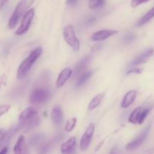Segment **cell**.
<instances>
[{
    "instance_id": "ac0fdd59",
    "label": "cell",
    "mask_w": 154,
    "mask_h": 154,
    "mask_svg": "<svg viewBox=\"0 0 154 154\" xmlns=\"http://www.w3.org/2000/svg\"><path fill=\"white\" fill-rule=\"evenodd\" d=\"M57 138L58 137H56L54 139L51 140V141L42 144L38 149V154H48L49 153L55 144L54 143H57L59 141V139Z\"/></svg>"
},
{
    "instance_id": "836d02e7",
    "label": "cell",
    "mask_w": 154,
    "mask_h": 154,
    "mask_svg": "<svg viewBox=\"0 0 154 154\" xmlns=\"http://www.w3.org/2000/svg\"><path fill=\"white\" fill-rule=\"evenodd\" d=\"M4 4H5V2L0 0V11H1V9L2 8L3 6H4Z\"/></svg>"
},
{
    "instance_id": "4fadbf2b",
    "label": "cell",
    "mask_w": 154,
    "mask_h": 154,
    "mask_svg": "<svg viewBox=\"0 0 154 154\" xmlns=\"http://www.w3.org/2000/svg\"><path fill=\"white\" fill-rule=\"evenodd\" d=\"M14 154H29L28 146L26 142L23 135H20L18 138L14 147Z\"/></svg>"
},
{
    "instance_id": "4dcf8cb0",
    "label": "cell",
    "mask_w": 154,
    "mask_h": 154,
    "mask_svg": "<svg viewBox=\"0 0 154 154\" xmlns=\"http://www.w3.org/2000/svg\"><path fill=\"white\" fill-rule=\"evenodd\" d=\"M6 131L4 130V129H0V144H1L2 141H4L5 135Z\"/></svg>"
},
{
    "instance_id": "ba28073f",
    "label": "cell",
    "mask_w": 154,
    "mask_h": 154,
    "mask_svg": "<svg viewBox=\"0 0 154 154\" xmlns=\"http://www.w3.org/2000/svg\"><path fill=\"white\" fill-rule=\"evenodd\" d=\"M150 126H148L136 138L132 141L131 142H129V144H127V145L126 146V149L127 150H133L135 149H136L137 147H139L141 144L144 141V140L147 138V135H148L149 132H150Z\"/></svg>"
},
{
    "instance_id": "3957f363",
    "label": "cell",
    "mask_w": 154,
    "mask_h": 154,
    "mask_svg": "<svg viewBox=\"0 0 154 154\" xmlns=\"http://www.w3.org/2000/svg\"><path fill=\"white\" fill-rule=\"evenodd\" d=\"M63 38L66 43L75 51H78L81 48L79 40L76 37L75 29L72 25L68 24L63 29Z\"/></svg>"
},
{
    "instance_id": "1f68e13d",
    "label": "cell",
    "mask_w": 154,
    "mask_h": 154,
    "mask_svg": "<svg viewBox=\"0 0 154 154\" xmlns=\"http://www.w3.org/2000/svg\"><path fill=\"white\" fill-rule=\"evenodd\" d=\"M78 0H66V4L69 5H75L77 4Z\"/></svg>"
},
{
    "instance_id": "8992f818",
    "label": "cell",
    "mask_w": 154,
    "mask_h": 154,
    "mask_svg": "<svg viewBox=\"0 0 154 154\" xmlns=\"http://www.w3.org/2000/svg\"><path fill=\"white\" fill-rule=\"evenodd\" d=\"M40 123V117L38 114L34 116V117L29 118L24 121L19 122V124L16 127V131H23L26 132L29 130H31L33 128L38 126Z\"/></svg>"
},
{
    "instance_id": "e575fe53",
    "label": "cell",
    "mask_w": 154,
    "mask_h": 154,
    "mask_svg": "<svg viewBox=\"0 0 154 154\" xmlns=\"http://www.w3.org/2000/svg\"><path fill=\"white\" fill-rule=\"evenodd\" d=\"M2 84H3V82H2V81H0V89H1V87H2Z\"/></svg>"
},
{
    "instance_id": "2e32d148",
    "label": "cell",
    "mask_w": 154,
    "mask_h": 154,
    "mask_svg": "<svg viewBox=\"0 0 154 154\" xmlns=\"http://www.w3.org/2000/svg\"><path fill=\"white\" fill-rule=\"evenodd\" d=\"M137 97V91L135 90H132L126 93V95L123 97V101L121 103V107L123 108H126L130 106L134 101L135 100Z\"/></svg>"
},
{
    "instance_id": "7c38bea8",
    "label": "cell",
    "mask_w": 154,
    "mask_h": 154,
    "mask_svg": "<svg viewBox=\"0 0 154 154\" xmlns=\"http://www.w3.org/2000/svg\"><path fill=\"white\" fill-rule=\"evenodd\" d=\"M153 48H149V49L146 50L144 52H143L142 54H140L138 57H137L136 58L134 59V60L129 63V66H138V65H141L146 63V62L148 60V59L150 58V57L153 56Z\"/></svg>"
},
{
    "instance_id": "7a4b0ae2",
    "label": "cell",
    "mask_w": 154,
    "mask_h": 154,
    "mask_svg": "<svg viewBox=\"0 0 154 154\" xmlns=\"http://www.w3.org/2000/svg\"><path fill=\"white\" fill-rule=\"evenodd\" d=\"M51 93L46 88H36L32 91L29 96V102L34 105H42L49 99Z\"/></svg>"
},
{
    "instance_id": "83f0119b",
    "label": "cell",
    "mask_w": 154,
    "mask_h": 154,
    "mask_svg": "<svg viewBox=\"0 0 154 154\" xmlns=\"http://www.w3.org/2000/svg\"><path fill=\"white\" fill-rule=\"evenodd\" d=\"M149 1H150V0H132L131 1V6L132 8H136Z\"/></svg>"
},
{
    "instance_id": "d6986e66",
    "label": "cell",
    "mask_w": 154,
    "mask_h": 154,
    "mask_svg": "<svg viewBox=\"0 0 154 154\" xmlns=\"http://www.w3.org/2000/svg\"><path fill=\"white\" fill-rule=\"evenodd\" d=\"M154 17V6L150 9V11L147 12L144 15H143L141 18L139 19V20L137 22L136 26L141 27L142 26L145 25L147 23H148L149 21L151 19H153Z\"/></svg>"
},
{
    "instance_id": "5b68a950",
    "label": "cell",
    "mask_w": 154,
    "mask_h": 154,
    "mask_svg": "<svg viewBox=\"0 0 154 154\" xmlns=\"http://www.w3.org/2000/svg\"><path fill=\"white\" fill-rule=\"evenodd\" d=\"M34 8H30L29 10H28L26 12L25 14H24L23 17H22V20H21V23L19 28H18L17 29V31L15 32L16 35H21L24 34V33L28 31L30 25H31L33 17H34Z\"/></svg>"
},
{
    "instance_id": "484cf974",
    "label": "cell",
    "mask_w": 154,
    "mask_h": 154,
    "mask_svg": "<svg viewBox=\"0 0 154 154\" xmlns=\"http://www.w3.org/2000/svg\"><path fill=\"white\" fill-rule=\"evenodd\" d=\"M42 137L43 135L42 134H35V135H32V136L29 139V144L31 145H35L38 143H39L41 141V140L42 139Z\"/></svg>"
},
{
    "instance_id": "44dd1931",
    "label": "cell",
    "mask_w": 154,
    "mask_h": 154,
    "mask_svg": "<svg viewBox=\"0 0 154 154\" xmlns=\"http://www.w3.org/2000/svg\"><path fill=\"white\" fill-rule=\"evenodd\" d=\"M104 96H105V93H99V94H97L96 96H95L93 98V99L90 101V103H89V110H93L96 108H97L99 105V104L101 103V102L102 101V99H103Z\"/></svg>"
},
{
    "instance_id": "7402d4cb",
    "label": "cell",
    "mask_w": 154,
    "mask_h": 154,
    "mask_svg": "<svg viewBox=\"0 0 154 154\" xmlns=\"http://www.w3.org/2000/svg\"><path fill=\"white\" fill-rule=\"evenodd\" d=\"M93 72L92 71H90V72H85L84 73H83L82 75H80V77L78 78V79L77 80V84L76 87H79L81 86H82L86 81L88 79H90L91 78V76L93 75Z\"/></svg>"
},
{
    "instance_id": "f546056e",
    "label": "cell",
    "mask_w": 154,
    "mask_h": 154,
    "mask_svg": "<svg viewBox=\"0 0 154 154\" xmlns=\"http://www.w3.org/2000/svg\"><path fill=\"white\" fill-rule=\"evenodd\" d=\"M141 73V69H138V68H134V69H130L127 72L126 75H129L130 74H140Z\"/></svg>"
},
{
    "instance_id": "603a6c76",
    "label": "cell",
    "mask_w": 154,
    "mask_h": 154,
    "mask_svg": "<svg viewBox=\"0 0 154 154\" xmlns=\"http://www.w3.org/2000/svg\"><path fill=\"white\" fill-rule=\"evenodd\" d=\"M105 4V0H89L88 8L91 10H95L102 8Z\"/></svg>"
},
{
    "instance_id": "4316f807",
    "label": "cell",
    "mask_w": 154,
    "mask_h": 154,
    "mask_svg": "<svg viewBox=\"0 0 154 154\" xmlns=\"http://www.w3.org/2000/svg\"><path fill=\"white\" fill-rule=\"evenodd\" d=\"M150 111V108H144V109H143L142 112H141V117H140L139 121H138V124H142V123H144V120H145L146 117H147Z\"/></svg>"
},
{
    "instance_id": "9c48e42d",
    "label": "cell",
    "mask_w": 154,
    "mask_h": 154,
    "mask_svg": "<svg viewBox=\"0 0 154 154\" xmlns=\"http://www.w3.org/2000/svg\"><path fill=\"white\" fill-rule=\"evenodd\" d=\"M51 120L57 127H60L64 122L63 111L60 105H56L51 111Z\"/></svg>"
},
{
    "instance_id": "30bf717a",
    "label": "cell",
    "mask_w": 154,
    "mask_h": 154,
    "mask_svg": "<svg viewBox=\"0 0 154 154\" xmlns=\"http://www.w3.org/2000/svg\"><path fill=\"white\" fill-rule=\"evenodd\" d=\"M76 138L75 137H72L62 144L60 151L62 154H76Z\"/></svg>"
},
{
    "instance_id": "277c9868",
    "label": "cell",
    "mask_w": 154,
    "mask_h": 154,
    "mask_svg": "<svg viewBox=\"0 0 154 154\" xmlns=\"http://www.w3.org/2000/svg\"><path fill=\"white\" fill-rule=\"evenodd\" d=\"M27 8V2L26 0H21L17 5L15 8L13 14L11 16L10 19L8 21V28L9 29H14L17 26L18 22L20 21L21 17H23L25 14V11L26 10Z\"/></svg>"
},
{
    "instance_id": "cb8c5ba5",
    "label": "cell",
    "mask_w": 154,
    "mask_h": 154,
    "mask_svg": "<svg viewBox=\"0 0 154 154\" xmlns=\"http://www.w3.org/2000/svg\"><path fill=\"white\" fill-rule=\"evenodd\" d=\"M135 39V35L133 32H128L122 38V42L124 45H129Z\"/></svg>"
},
{
    "instance_id": "d590c367",
    "label": "cell",
    "mask_w": 154,
    "mask_h": 154,
    "mask_svg": "<svg viewBox=\"0 0 154 154\" xmlns=\"http://www.w3.org/2000/svg\"><path fill=\"white\" fill-rule=\"evenodd\" d=\"M2 1H4V2H5V1H7V0H2Z\"/></svg>"
},
{
    "instance_id": "d4e9b609",
    "label": "cell",
    "mask_w": 154,
    "mask_h": 154,
    "mask_svg": "<svg viewBox=\"0 0 154 154\" xmlns=\"http://www.w3.org/2000/svg\"><path fill=\"white\" fill-rule=\"evenodd\" d=\"M76 123L77 119L75 117L70 119V120H68L66 123V126H65V130L68 132H71L75 128V126H76Z\"/></svg>"
},
{
    "instance_id": "d6a6232c",
    "label": "cell",
    "mask_w": 154,
    "mask_h": 154,
    "mask_svg": "<svg viewBox=\"0 0 154 154\" xmlns=\"http://www.w3.org/2000/svg\"><path fill=\"white\" fill-rule=\"evenodd\" d=\"M8 153V147H5L0 150V154H6Z\"/></svg>"
},
{
    "instance_id": "ffe728a7",
    "label": "cell",
    "mask_w": 154,
    "mask_h": 154,
    "mask_svg": "<svg viewBox=\"0 0 154 154\" xmlns=\"http://www.w3.org/2000/svg\"><path fill=\"white\" fill-rule=\"evenodd\" d=\"M142 111H143V108L141 106H139L138 107V108H135V109L132 111V114H130V116H129V123H132V124H138Z\"/></svg>"
},
{
    "instance_id": "52a82bcc",
    "label": "cell",
    "mask_w": 154,
    "mask_h": 154,
    "mask_svg": "<svg viewBox=\"0 0 154 154\" xmlns=\"http://www.w3.org/2000/svg\"><path fill=\"white\" fill-rule=\"evenodd\" d=\"M95 124L94 123H90L88 126V127L86 129L85 132L83 135L82 138L81 139V144H80V146H81V150H86L90 146V143H91L92 139H93V134H94L95 131Z\"/></svg>"
},
{
    "instance_id": "6da1fadb",
    "label": "cell",
    "mask_w": 154,
    "mask_h": 154,
    "mask_svg": "<svg viewBox=\"0 0 154 154\" xmlns=\"http://www.w3.org/2000/svg\"><path fill=\"white\" fill-rule=\"evenodd\" d=\"M43 52L42 48H38L32 51L29 55L21 63L17 72V78L18 80L23 79L25 78L31 69L32 65L37 61L38 59L41 57Z\"/></svg>"
},
{
    "instance_id": "9a60e30c",
    "label": "cell",
    "mask_w": 154,
    "mask_h": 154,
    "mask_svg": "<svg viewBox=\"0 0 154 154\" xmlns=\"http://www.w3.org/2000/svg\"><path fill=\"white\" fill-rule=\"evenodd\" d=\"M90 60H91V57L90 56H87L84 58H83L75 66V69H74V75L77 76V75H82L83 73H84V72H85V70L87 69L89 63L90 62Z\"/></svg>"
},
{
    "instance_id": "5bb4252c",
    "label": "cell",
    "mask_w": 154,
    "mask_h": 154,
    "mask_svg": "<svg viewBox=\"0 0 154 154\" xmlns=\"http://www.w3.org/2000/svg\"><path fill=\"white\" fill-rule=\"evenodd\" d=\"M72 72H73L72 70L69 68H66L60 72V73L58 75V78H57V84H56L57 88L60 89L64 86L66 81L72 76Z\"/></svg>"
},
{
    "instance_id": "8fae6325",
    "label": "cell",
    "mask_w": 154,
    "mask_h": 154,
    "mask_svg": "<svg viewBox=\"0 0 154 154\" xmlns=\"http://www.w3.org/2000/svg\"><path fill=\"white\" fill-rule=\"evenodd\" d=\"M118 31L114 29H103L99 30V31L93 33L91 36V39L94 42H100V41H104L108 38L111 37L114 35L117 34Z\"/></svg>"
},
{
    "instance_id": "f1b7e54d",
    "label": "cell",
    "mask_w": 154,
    "mask_h": 154,
    "mask_svg": "<svg viewBox=\"0 0 154 154\" xmlns=\"http://www.w3.org/2000/svg\"><path fill=\"white\" fill-rule=\"evenodd\" d=\"M11 105H0V117L4 115L5 114L8 112L10 110Z\"/></svg>"
},
{
    "instance_id": "e0dca14e",
    "label": "cell",
    "mask_w": 154,
    "mask_h": 154,
    "mask_svg": "<svg viewBox=\"0 0 154 154\" xmlns=\"http://www.w3.org/2000/svg\"><path fill=\"white\" fill-rule=\"evenodd\" d=\"M37 114H38V113L36 111L35 108H32V107H29V108H26V109H24L20 114L18 120H19V122H22L23 120H27V119L31 118V117H34V116L37 115Z\"/></svg>"
}]
</instances>
